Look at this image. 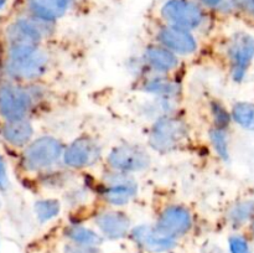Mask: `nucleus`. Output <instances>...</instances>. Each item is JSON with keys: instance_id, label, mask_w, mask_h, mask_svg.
<instances>
[{"instance_id": "f257e3e1", "label": "nucleus", "mask_w": 254, "mask_h": 253, "mask_svg": "<svg viewBox=\"0 0 254 253\" xmlns=\"http://www.w3.org/2000/svg\"><path fill=\"white\" fill-rule=\"evenodd\" d=\"M64 145L60 139L44 135L32 139L21 150L20 166L27 174L50 173L62 160Z\"/></svg>"}, {"instance_id": "c85d7f7f", "label": "nucleus", "mask_w": 254, "mask_h": 253, "mask_svg": "<svg viewBox=\"0 0 254 253\" xmlns=\"http://www.w3.org/2000/svg\"><path fill=\"white\" fill-rule=\"evenodd\" d=\"M251 230H252V233L254 236V217L252 218V223H251Z\"/></svg>"}, {"instance_id": "c756f323", "label": "nucleus", "mask_w": 254, "mask_h": 253, "mask_svg": "<svg viewBox=\"0 0 254 253\" xmlns=\"http://www.w3.org/2000/svg\"><path fill=\"white\" fill-rule=\"evenodd\" d=\"M0 206H1V200H0Z\"/></svg>"}, {"instance_id": "a211bd4d", "label": "nucleus", "mask_w": 254, "mask_h": 253, "mask_svg": "<svg viewBox=\"0 0 254 253\" xmlns=\"http://www.w3.org/2000/svg\"><path fill=\"white\" fill-rule=\"evenodd\" d=\"M64 236L68 238L69 242L77 243V245L99 246L102 243V237L98 233L81 225H71L66 227Z\"/></svg>"}, {"instance_id": "f03ea898", "label": "nucleus", "mask_w": 254, "mask_h": 253, "mask_svg": "<svg viewBox=\"0 0 254 253\" xmlns=\"http://www.w3.org/2000/svg\"><path fill=\"white\" fill-rule=\"evenodd\" d=\"M51 56L41 46L29 54L2 57L4 78L20 84L35 83L49 69Z\"/></svg>"}, {"instance_id": "39448f33", "label": "nucleus", "mask_w": 254, "mask_h": 253, "mask_svg": "<svg viewBox=\"0 0 254 253\" xmlns=\"http://www.w3.org/2000/svg\"><path fill=\"white\" fill-rule=\"evenodd\" d=\"M189 136V126L178 114L154 121L149 131V145L159 153H170L184 145Z\"/></svg>"}, {"instance_id": "cd10ccee", "label": "nucleus", "mask_w": 254, "mask_h": 253, "mask_svg": "<svg viewBox=\"0 0 254 253\" xmlns=\"http://www.w3.org/2000/svg\"><path fill=\"white\" fill-rule=\"evenodd\" d=\"M7 0H0V10L2 9V7L5 6V4H6Z\"/></svg>"}, {"instance_id": "ddd939ff", "label": "nucleus", "mask_w": 254, "mask_h": 253, "mask_svg": "<svg viewBox=\"0 0 254 253\" xmlns=\"http://www.w3.org/2000/svg\"><path fill=\"white\" fill-rule=\"evenodd\" d=\"M130 236L134 242L141 248L150 253H163L173 250L176 246L175 238L163 235L155 226L140 225L130 231Z\"/></svg>"}, {"instance_id": "0eeeda50", "label": "nucleus", "mask_w": 254, "mask_h": 253, "mask_svg": "<svg viewBox=\"0 0 254 253\" xmlns=\"http://www.w3.org/2000/svg\"><path fill=\"white\" fill-rule=\"evenodd\" d=\"M225 57L233 78H242L254 57V37L246 31L231 35L225 44Z\"/></svg>"}, {"instance_id": "1a4fd4ad", "label": "nucleus", "mask_w": 254, "mask_h": 253, "mask_svg": "<svg viewBox=\"0 0 254 253\" xmlns=\"http://www.w3.org/2000/svg\"><path fill=\"white\" fill-rule=\"evenodd\" d=\"M154 36V42L166 47L178 56H192L198 50V42L195 34L181 27L161 24L155 30Z\"/></svg>"}, {"instance_id": "412c9836", "label": "nucleus", "mask_w": 254, "mask_h": 253, "mask_svg": "<svg viewBox=\"0 0 254 253\" xmlns=\"http://www.w3.org/2000/svg\"><path fill=\"white\" fill-rule=\"evenodd\" d=\"M254 217V202L253 201H242L237 205L232 206L228 211V218L233 225H242L246 221Z\"/></svg>"}, {"instance_id": "6ab92c4d", "label": "nucleus", "mask_w": 254, "mask_h": 253, "mask_svg": "<svg viewBox=\"0 0 254 253\" xmlns=\"http://www.w3.org/2000/svg\"><path fill=\"white\" fill-rule=\"evenodd\" d=\"M231 118L245 129L254 130V104L250 102H238L232 107Z\"/></svg>"}, {"instance_id": "9b49d317", "label": "nucleus", "mask_w": 254, "mask_h": 253, "mask_svg": "<svg viewBox=\"0 0 254 253\" xmlns=\"http://www.w3.org/2000/svg\"><path fill=\"white\" fill-rule=\"evenodd\" d=\"M112 178L102 188L101 196L108 205L122 207L130 202L138 193V184L129 175L111 171Z\"/></svg>"}, {"instance_id": "b1692460", "label": "nucleus", "mask_w": 254, "mask_h": 253, "mask_svg": "<svg viewBox=\"0 0 254 253\" xmlns=\"http://www.w3.org/2000/svg\"><path fill=\"white\" fill-rule=\"evenodd\" d=\"M64 253H102L98 246H86L77 245V243L68 242L64 245Z\"/></svg>"}, {"instance_id": "9d476101", "label": "nucleus", "mask_w": 254, "mask_h": 253, "mask_svg": "<svg viewBox=\"0 0 254 253\" xmlns=\"http://www.w3.org/2000/svg\"><path fill=\"white\" fill-rule=\"evenodd\" d=\"M154 226L163 235L176 240L192 228L193 216L185 205L173 203L163 208Z\"/></svg>"}, {"instance_id": "393cba45", "label": "nucleus", "mask_w": 254, "mask_h": 253, "mask_svg": "<svg viewBox=\"0 0 254 253\" xmlns=\"http://www.w3.org/2000/svg\"><path fill=\"white\" fill-rule=\"evenodd\" d=\"M236 10L254 22V0H235Z\"/></svg>"}, {"instance_id": "f8f14e48", "label": "nucleus", "mask_w": 254, "mask_h": 253, "mask_svg": "<svg viewBox=\"0 0 254 253\" xmlns=\"http://www.w3.org/2000/svg\"><path fill=\"white\" fill-rule=\"evenodd\" d=\"M143 63L151 72L164 76H173L180 67V57L166 47L151 42L143 51Z\"/></svg>"}, {"instance_id": "20e7f679", "label": "nucleus", "mask_w": 254, "mask_h": 253, "mask_svg": "<svg viewBox=\"0 0 254 253\" xmlns=\"http://www.w3.org/2000/svg\"><path fill=\"white\" fill-rule=\"evenodd\" d=\"M163 24L195 32L207 25V11L195 0H166L159 9Z\"/></svg>"}, {"instance_id": "aec40b11", "label": "nucleus", "mask_w": 254, "mask_h": 253, "mask_svg": "<svg viewBox=\"0 0 254 253\" xmlns=\"http://www.w3.org/2000/svg\"><path fill=\"white\" fill-rule=\"evenodd\" d=\"M34 211L40 222H47L59 215L61 203L57 198H41L35 202Z\"/></svg>"}, {"instance_id": "a878e982", "label": "nucleus", "mask_w": 254, "mask_h": 253, "mask_svg": "<svg viewBox=\"0 0 254 253\" xmlns=\"http://www.w3.org/2000/svg\"><path fill=\"white\" fill-rule=\"evenodd\" d=\"M230 251L231 253H250V247L243 237L232 236L230 238Z\"/></svg>"}, {"instance_id": "7ed1b4c3", "label": "nucleus", "mask_w": 254, "mask_h": 253, "mask_svg": "<svg viewBox=\"0 0 254 253\" xmlns=\"http://www.w3.org/2000/svg\"><path fill=\"white\" fill-rule=\"evenodd\" d=\"M37 98L31 86L16 83L7 78L0 81V119L1 122L29 119Z\"/></svg>"}, {"instance_id": "4468645a", "label": "nucleus", "mask_w": 254, "mask_h": 253, "mask_svg": "<svg viewBox=\"0 0 254 253\" xmlns=\"http://www.w3.org/2000/svg\"><path fill=\"white\" fill-rule=\"evenodd\" d=\"M94 223L102 235L109 240H121L130 231L129 216L117 208H109L97 213Z\"/></svg>"}, {"instance_id": "f3484780", "label": "nucleus", "mask_w": 254, "mask_h": 253, "mask_svg": "<svg viewBox=\"0 0 254 253\" xmlns=\"http://www.w3.org/2000/svg\"><path fill=\"white\" fill-rule=\"evenodd\" d=\"M73 0H25L29 14L46 22H54L64 16Z\"/></svg>"}, {"instance_id": "bb28decb", "label": "nucleus", "mask_w": 254, "mask_h": 253, "mask_svg": "<svg viewBox=\"0 0 254 253\" xmlns=\"http://www.w3.org/2000/svg\"><path fill=\"white\" fill-rule=\"evenodd\" d=\"M9 186V178H7L6 166L2 156L0 155V190L5 191Z\"/></svg>"}, {"instance_id": "6e6552de", "label": "nucleus", "mask_w": 254, "mask_h": 253, "mask_svg": "<svg viewBox=\"0 0 254 253\" xmlns=\"http://www.w3.org/2000/svg\"><path fill=\"white\" fill-rule=\"evenodd\" d=\"M101 156L102 146L98 140L91 135H81L64 146L62 163L68 169L81 170L94 165Z\"/></svg>"}, {"instance_id": "423d86ee", "label": "nucleus", "mask_w": 254, "mask_h": 253, "mask_svg": "<svg viewBox=\"0 0 254 253\" xmlns=\"http://www.w3.org/2000/svg\"><path fill=\"white\" fill-rule=\"evenodd\" d=\"M150 164V154L138 144H122L114 146L107 156V165L109 170L126 175L141 173L146 170Z\"/></svg>"}, {"instance_id": "dca6fc26", "label": "nucleus", "mask_w": 254, "mask_h": 253, "mask_svg": "<svg viewBox=\"0 0 254 253\" xmlns=\"http://www.w3.org/2000/svg\"><path fill=\"white\" fill-rule=\"evenodd\" d=\"M0 136L9 146L22 150L34 139V126L29 119L1 122Z\"/></svg>"}, {"instance_id": "4be33fe9", "label": "nucleus", "mask_w": 254, "mask_h": 253, "mask_svg": "<svg viewBox=\"0 0 254 253\" xmlns=\"http://www.w3.org/2000/svg\"><path fill=\"white\" fill-rule=\"evenodd\" d=\"M210 139L213 148L217 151L218 155L223 159L228 158V144H227V134L225 129L216 128L213 126L210 130Z\"/></svg>"}, {"instance_id": "5701e85b", "label": "nucleus", "mask_w": 254, "mask_h": 253, "mask_svg": "<svg viewBox=\"0 0 254 253\" xmlns=\"http://www.w3.org/2000/svg\"><path fill=\"white\" fill-rule=\"evenodd\" d=\"M197 1L206 11H231L236 10L235 0H195Z\"/></svg>"}, {"instance_id": "2eb2a0df", "label": "nucleus", "mask_w": 254, "mask_h": 253, "mask_svg": "<svg viewBox=\"0 0 254 253\" xmlns=\"http://www.w3.org/2000/svg\"><path fill=\"white\" fill-rule=\"evenodd\" d=\"M139 91L153 97L176 99L181 92V86L170 76L154 73L141 77L138 83Z\"/></svg>"}]
</instances>
